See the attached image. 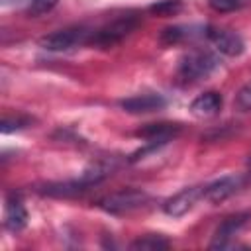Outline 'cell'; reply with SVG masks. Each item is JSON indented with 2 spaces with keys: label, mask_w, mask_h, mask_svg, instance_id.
<instances>
[{
  "label": "cell",
  "mask_w": 251,
  "mask_h": 251,
  "mask_svg": "<svg viewBox=\"0 0 251 251\" xmlns=\"http://www.w3.org/2000/svg\"><path fill=\"white\" fill-rule=\"evenodd\" d=\"M220 67V59L216 53L206 49H192L184 53L176 67V76L182 82H196L210 76Z\"/></svg>",
  "instance_id": "obj_1"
},
{
  "label": "cell",
  "mask_w": 251,
  "mask_h": 251,
  "mask_svg": "<svg viewBox=\"0 0 251 251\" xmlns=\"http://www.w3.org/2000/svg\"><path fill=\"white\" fill-rule=\"evenodd\" d=\"M139 24H141V18L135 12L122 14L118 18H114L112 22L104 24L102 27L94 29L90 35V43L96 47H112V45L120 43L122 39H126Z\"/></svg>",
  "instance_id": "obj_2"
},
{
  "label": "cell",
  "mask_w": 251,
  "mask_h": 251,
  "mask_svg": "<svg viewBox=\"0 0 251 251\" xmlns=\"http://www.w3.org/2000/svg\"><path fill=\"white\" fill-rule=\"evenodd\" d=\"M90 35H92V29H88L86 25H69L43 35L39 39V47L47 51H69L73 47L90 43Z\"/></svg>",
  "instance_id": "obj_3"
},
{
  "label": "cell",
  "mask_w": 251,
  "mask_h": 251,
  "mask_svg": "<svg viewBox=\"0 0 251 251\" xmlns=\"http://www.w3.org/2000/svg\"><path fill=\"white\" fill-rule=\"evenodd\" d=\"M147 200H149V196H147L145 190H139V188H124V190H118V192H112V194L104 196L98 202V206L106 214L120 216V214H127V212H133V210L141 208Z\"/></svg>",
  "instance_id": "obj_4"
},
{
  "label": "cell",
  "mask_w": 251,
  "mask_h": 251,
  "mask_svg": "<svg viewBox=\"0 0 251 251\" xmlns=\"http://www.w3.org/2000/svg\"><path fill=\"white\" fill-rule=\"evenodd\" d=\"M247 178H249V175H226V176H220L214 182L204 186L202 198H206L212 204H220V202L227 200L229 196H233L247 182Z\"/></svg>",
  "instance_id": "obj_5"
},
{
  "label": "cell",
  "mask_w": 251,
  "mask_h": 251,
  "mask_svg": "<svg viewBox=\"0 0 251 251\" xmlns=\"http://www.w3.org/2000/svg\"><path fill=\"white\" fill-rule=\"evenodd\" d=\"M206 39H208L222 55H227V57H237V55H241L243 49H245V43H243L241 35L235 33V31H231V29H222V27L208 25Z\"/></svg>",
  "instance_id": "obj_6"
},
{
  "label": "cell",
  "mask_w": 251,
  "mask_h": 251,
  "mask_svg": "<svg viewBox=\"0 0 251 251\" xmlns=\"http://www.w3.org/2000/svg\"><path fill=\"white\" fill-rule=\"evenodd\" d=\"M202 194H204V186H188V188H182L180 192H176V194H173L171 198L165 200L163 210H165L167 216L180 218L188 210L194 208L196 200L202 198Z\"/></svg>",
  "instance_id": "obj_7"
},
{
  "label": "cell",
  "mask_w": 251,
  "mask_h": 251,
  "mask_svg": "<svg viewBox=\"0 0 251 251\" xmlns=\"http://www.w3.org/2000/svg\"><path fill=\"white\" fill-rule=\"evenodd\" d=\"M249 218H251L249 212H237V214H231V216L224 218L222 224L214 231L210 249H224V247H227L229 245V239L249 222Z\"/></svg>",
  "instance_id": "obj_8"
},
{
  "label": "cell",
  "mask_w": 251,
  "mask_h": 251,
  "mask_svg": "<svg viewBox=\"0 0 251 251\" xmlns=\"http://www.w3.org/2000/svg\"><path fill=\"white\" fill-rule=\"evenodd\" d=\"M167 106L165 96L149 92V94H137V96H129L120 100V108L127 114H149V112H157L163 110Z\"/></svg>",
  "instance_id": "obj_9"
},
{
  "label": "cell",
  "mask_w": 251,
  "mask_h": 251,
  "mask_svg": "<svg viewBox=\"0 0 251 251\" xmlns=\"http://www.w3.org/2000/svg\"><path fill=\"white\" fill-rule=\"evenodd\" d=\"M208 25L202 24H190V25H169L159 33V41L163 45H176L188 39H196V37H206Z\"/></svg>",
  "instance_id": "obj_10"
},
{
  "label": "cell",
  "mask_w": 251,
  "mask_h": 251,
  "mask_svg": "<svg viewBox=\"0 0 251 251\" xmlns=\"http://www.w3.org/2000/svg\"><path fill=\"white\" fill-rule=\"evenodd\" d=\"M178 131H180V126L178 124L159 122V124H147V126L139 127L135 131V135L141 137V139H145V143H161V145H167Z\"/></svg>",
  "instance_id": "obj_11"
},
{
  "label": "cell",
  "mask_w": 251,
  "mask_h": 251,
  "mask_svg": "<svg viewBox=\"0 0 251 251\" xmlns=\"http://www.w3.org/2000/svg\"><path fill=\"white\" fill-rule=\"evenodd\" d=\"M90 186L78 176L73 180H63V182H49L43 184L41 188H37L41 194L45 196H53V198H71V196H78L82 192H86Z\"/></svg>",
  "instance_id": "obj_12"
},
{
  "label": "cell",
  "mask_w": 251,
  "mask_h": 251,
  "mask_svg": "<svg viewBox=\"0 0 251 251\" xmlns=\"http://www.w3.org/2000/svg\"><path fill=\"white\" fill-rule=\"evenodd\" d=\"M222 94L216 92V90H208L204 94H198L192 104H190V112L198 118H210V116H216L220 110H222Z\"/></svg>",
  "instance_id": "obj_13"
},
{
  "label": "cell",
  "mask_w": 251,
  "mask_h": 251,
  "mask_svg": "<svg viewBox=\"0 0 251 251\" xmlns=\"http://www.w3.org/2000/svg\"><path fill=\"white\" fill-rule=\"evenodd\" d=\"M4 224L10 231H20L27 224V210L22 204V200L14 194L6 200V214H4Z\"/></svg>",
  "instance_id": "obj_14"
},
{
  "label": "cell",
  "mask_w": 251,
  "mask_h": 251,
  "mask_svg": "<svg viewBox=\"0 0 251 251\" xmlns=\"http://www.w3.org/2000/svg\"><path fill=\"white\" fill-rule=\"evenodd\" d=\"M169 247H171V241L159 233H147L129 243V249H133V251H163Z\"/></svg>",
  "instance_id": "obj_15"
},
{
  "label": "cell",
  "mask_w": 251,
  "mask_h": 251,
  "mask_svg": "<svg viewBox=\"0 0 251 251\" xmlns=\"http://www.w3.org/2000/svg\"><path fill=\"white\" fill-rule=\"evenodd\" d=\"M153 16H161V18H167V16H175L182 10V0H157L155 4H151L147 8Z\"/></svg>",
  "instance_id": "obj_16"
},
{
  "label": "cell",
  "mask_w": 251,
  "mask_h": 251,
  "mask_svg": "<svg viewBox=\"0 0 251 251\" xmlns=\"http://www.w3.org/2000/svg\"><path fill=\"white\" fill-rule=\"evenodd\" d=\"M33 120L27 118V116H4L2 118V133H12V131H18V129H24L31 124Z\"/></svg>",
  "instance_id": "obj_17"
},
{
  "label": "cell",
  "mask_w": 251,
  "mask_h": 251,
  "mask_svg": "<svg viewBox=\"0 0 251 251\" xmlns=\"http://www.w3.org/2000/svg\"><path fill=\"white\" fill-rule=\"evenodd\" d=\"M233 108L239 110V112H251V82L243 84L235 98H233Z\"/></svg>",
  "instance_id": "obj_18"
},
{
  "label": "cell",
  "mask_w": 251,
  "mask_h": 251,
  "mask_svg": "<svg viewBox=\"0 0 251 251\" xmlns=\"http://www.w3.org/2000/svg\"><path fill=\"white\" fill-rule=\"evenodd\" d=\"M208 4L214 12L226 14V12H235V10L243 8L247 4V0H208Z\"/></svg>",
  "instance_id": "obj_19"
},
{
  "label": "cell",
  "mask_w": 251,
  "mask_h": 251,
  "mask_svg": "<svg viewBox=\"0 0 251 251\" xmlns=\"http://www.w3.org/2000/svg\"><path fill=\"white\" fill-rule=\"evenodd\" d=\"M59 0H29L27 6V14L29 16H43L47 12H51L57 6Z\"/></svg>",
  "instance_id": "obj_20"
},
{
  "label": "cell",
  "mask_w": 251,
  "mask_h": 251,
  "mask_svg": "<svg viewBox=\"0 0 251 251\" xmlns=\"http://www.w3.org/2000/svg\"><path fill=\"white\" fill-rule=\"evenodd\" d=\"M22 0H2V6H14V4H20Z\"/></svg>",
  "instance_id": "obj_21"
},
{
  "label": "cell",
  "mask_w": 251,
  "mask_h": 251,
  "mask_svg": "<svg viewBox=\"0 0 251 251\" xmlns=\"http://www.w3.org/2000/svg\"><path fill=\"white\" fill-rule=\"evenodd\" d=\"M249 167H251V159H249ZM249 175H251V171H249Z\"/></svg>",
  "instance_id": "obj_22"
}]
</instances>
